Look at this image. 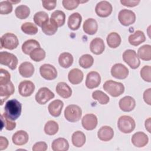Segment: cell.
Here are the masks:
<instances>
[{
  "instance_id": "obj_1",
  "label": "cell",
  "mask_w": 151,
  "mask_h": 151,
  "mask_svg": "<svg viewBox=\"0 0 151 151\" xmlns=\"http://www.w3.org/2000/svg\"><path fill=\"white\" fill-rule=\"evenodd\" d=\"M4 114L11 120H16L21 114L22 104L17 99H11L6 101L4 107Z\"/></svg>"
},
{
  "instance_id": "obj_2",
  "label": "cell",
  "mask_w": 151,
  "mask_h": 151,
  "mask_svg": "<svg viewBox=\"0 0 151 151\" xmlns=\"http://www.w3.org/2000/svg\"><path fill=\"white\" fill-rule=\"evenodd\" d=\"M103 88L109 94L114 97L122 95L124 91V86L122 83L111 80L106 81L104 83Z\"/></svg>"
},
{
  "instance_id": "obj_3",
  "label": "cell",
  "mask_w": 151,
  "mask_h": 151,
  "mask_svg": "<svg viewBox=\"0 0 151 151\" xmlns=\"http://www.w3.org/2000/svg\"><path fill=\"white\" fill-rule=\"evenodd\" d=\"M117 127L119 130L123 133H130L136 127L134 120L130 116L124 115L120 116L117 121Z\"/></svg>"
},
{
  "instance_id": "obj_4",
  "label": "cell",
  "mask_w": 151,
  "mask_h": 151,
  "mask_svg": "<svg viewBox=\"0 0 151 151\" xmlns=\"http://www.w3.org/2000/svg\"><path fill=\"white\" fill-rule=\"evenodd\" d=\"M64 117L70 122L74 123L80 120L82 116L81 109L77 105L70 104L67 106L64 110Z\"/></svg>"
},
{
  "instance_id": "obj_5",
  "label": "cell",
  "mask_w": 151,
  "mask_h": 151,
  "mask_svg": "<svg viewBox=\"0 0 151 151\" xmlns=\"http://www.w3.org/2000/svg\"><path fill=\"white\" fill-rule=\"evenodd\" d=\"M18 44V39L14 34L8 32L1 37V49L4 48L12 50L15 49Z\"/></svg>"
},
{
  "instance_id": "obj_6",
  "label": "cell",
  "mask_w": 151,
  "mask_h": 151,
  "mask_svg": "<svg viewBox=\"0 0 151 151\" xmlns=\"http://www.w3.org/2000/svg\"><path fill=\"white\" fill-rule=\"evenodd\" d=\"M123 61L132 69L137 68L140 61L136 52L133 50H126L123 54Z\"/></svg>"
},
{
  "instance_id": "obj_7",
  "label": "cell",
  "mask_w": 151,
  "mask_h": 151,
  "mask_svg": "<svg viewBox=\"0 0 151 151\" xmlns=\"http://www.w3.org/2000/svg\"><path fill=\"white\" fill-rule=\"evenodd\" d=\"M18 63V58L14 54L7 51H2L0 52L1 64L6 65L11 70H15L17 68Z\"/></svg>"
},
{
  "instance_id": "obj_8",
  "label": "cell",
  "mask_w": 151,
  "mask_h": 151,
  "mask_svg": "<svg viewBox=\"0 0 151 151\" xmlns=\"http://www.w3.org/2000/svg\"><path fill=\"white\" fill-rule=\"evenodd\" d=\"M118 19L122 25L127 27L133 24L135 22L136 15L134 12L131 10L123 9L119 12Z\"/></svg>"
},
{
  "instance_id": "obj_9",
  "label": "cell",
  "mask_w": 151,
  "mask_h": 151,
  "mask_svg": "<svg viewBox=\"0 0 151 151\" xmlns=\"http://www.w3.org/2000/svg\"><path fill=\"white\" fill-rule=\"evenodd\" d=\"M54 94L48 88L44 87L40 88L35 94L36 101L40 104H45L54 97Z\"/></svg>"
},
{
  "instance_id": "obj_10",
  "label": "cell",
  "mask_w": 151,
  "mask_h": 151,
  "mask_svg": "<svg viewBox=\"0 0 151 151\" xmlns=\"http://www.w3.org/2000/svg\"><path fill=\"white\" fill-rule=\"evenodd\" d=\"M113 7L111 4L107 1H101L98 2L95 8L96 14L101 18L109 17L112 12Z\"/></svg>"
},
{
  "instance_id": "obj_11",
  "label": "cell",
  "mask_w": 151,
  "mask_h": 151,
  "mask_svg": "<svg viewBox=\"0 0 151 151\" xmlns=\"http://www.w3.org/2000/svg\"><path fill=\"white\" fill-rule=\"evenodd\" d=\"M40 73L41 77L47 80H52L57 77L56 68L50 64H42L40 68Z\"/></svg>"
},
{
  "instance_id": "obj_12",
  "label": "cell",
  "mask_w": 151,
  "mask_h": 151,
  "mask_svg": "<svg viewBox=\"0 0 151 151\" xmlns=\"http://www.w3.org/2000/svg\"><path fill=\"white\" fill-rule=\"evenodd\" d=\"M129 73L128 68L121 63L115 64L111 68V76L117 79H125L127 77Z\"/></svg>"
},
{
  "instance_id": "obj_13",
  "label": "cell",
  "mask_w": 151,
  "mask_h": 151,
  "mask_svg": "<svg viewBox=\"0 0 151 151\" xmlns=\"http://www.w3.org/2000/svg\"><path fill=\"white\" fill-rule=\"evenodd\" d=\"M101 83V77L97 71H92L89 72L86 77V86L89 89L97 87Z\"/></svg>"
},
{
  "instance_id": "obj_14",
  "label": "cell",
  "mask_w": 151,
  "mask_h": 151,
  "mask_svg": "<svg viewBox=\"0 0 151 151\" xmlns=\"http://www.w3.org/2000/svg\"><path fill=\"white\" fill-rule=\"evenodd\" d=\"M34 84L29 80L22 81L18 86L19 94L22 97L30 96L34 93Z\"/></svg>"
},
{
  "instance_id": "obj_15",
  "label": "cell",
  "mask_w": 151,
  "mask_h": 151,
  "mask_svg": "<svg viewBox=\"0 0 151 151\" xmlns=\"http://www.w3.org/2000/svg\"><path fill=\"white\" fill-rule=\"evenodd\" d=\"M98 123L97 116L94 114H87L81 119V124L83 128L87 130L94 129Z\"/></svg>"
},
{
  "instance_id": "obj_16",
  "label": "cell",
  "mask_w": 151,
  "mask_h": 151,
  "mask_svg": "<svg viewBox=\"0 0 151 151\" xmlns=\"http://www.w3.org/2000/svg\"><path fill=\"white\" fill-rule=\"evenodd\" d=\"M14 91L15 87L11 81H9L8 83L4 85H0V99L1 106L6 100L14 94Z\"/></svg>"
},
{
  "instance_id": "obj_17",
  "label": "cell",
  "mask_w": 151,
  "mask_h": 151,
  "mask_svg": "<svg viewBox=\"0 0 151 151\" xmlns=\"http://www.w3.org/2000/svg\"><path fill=\"white\" fill-rule=\"evenodd\" d=\"M119 106L123 111L129 112L134 109L136 106V101L131 96H124L119 100Z\"/></svg>"
},
{
  "instance_id": "obj_18",
  "label": "cell",
  "mask_w": 151,
  "mask_h": 151,
  "mask_svg": "<svg viewBox=\"0 0 151 151\" xmlns=\"http://www.w3.org/2000/svg\"><path fill=\"white\" fill-rule=\"evenodd\" d=\"M131 141L134 146L137 147H143L148 143L149 137L145 133L137 132L132 136Z\"/></svg>"
},
{
  "instance_id": "obj_19",
  "label": "cell",
  "mask_w": 151,
  "mask_h": 151,
  "mask_svg": "<svg viewBox=\"0 0 151 151\" xmlns=\"http://www.w3.org/2000/svg\"><path fill=\"white\" fill-rule=\"evenodd\" d=\"M90 49L91 52L96 55L101 54L105 49L103 40L99 37L94 38L90 42Z\"/></svg>"
},
{
  "instance_id": "obj_20",
  "label": "cell",
  "mask_w": 151,
  "mask_h": 151,
  "mask_svg": "<svg viewBox=\"0 0 151 151\" xmlns=\"http://www.w3.org/2000/svg\"><path fill=\"white\" fill-rule=\"evenodd\" d=\"M63 106L64 103L63 101L60 100H54L49 104L48 110L52 116L56 117L61 114Z\"/></svg>"
},
{
  "instance_id": "obj_21",
  "label": "cell",
  "mask_w": 151,
  "mask_h": 151,
  "mask_svg": "<svg viewBox=\"0 0 151 151\" xmlns=\"http://www.w3.org/2000/svg\"><path fill=\"white\" fill-rule=\"evenodd\" d=\"M114 136L113 129L109 126H102L97 132L98 138L103 142H108L111 140Z\"/></svg>"
},
{
  "instance_id": "obj_22",
  "label": "cell",
  "mask_w": 151,
  "mask_h": 151,
  "mask_svg": "<svg viewBox=\"0 0 151 151\" xmlns=\"http://www.w3.org/2000/svg\"><path fill=\"white\" fill-rule=\"evenodd\" d=\"M28 139L29 136L27 132L22 130L17 131L12 137L13 143L17 146H22L26 144Z\"/></svg>"
},
{
  "instance_id": "obj_23",
  "label": "cell",
  "mask_w": 151,
  "mask_h": 151,
  "mask_svg": "<svg viewBox=\"0 0 151 151\" xmlns=\"http://www.w3.org/2000/svg\"><path fill=\"white\" fill-rule=\"evenodd\" d=\"M82 21V17L78 12H74L71 14L68 19L67 24L68 28L73 30H77L80 25Z\"/></svg>"
},
{
  "instance_id": "obj_24",
  "label": "cell",
  "mask_w": 151,
  "mask_h": 151,
  "mask_svg": "<svg viewBox=\"0 0 151 151\" xmlns=\"http://www.w3.org/2000/svg\"><path fill=\"white\" fill-rule=\"evenodd\" d=\"M20 75L25 78L31 77L34 73L35 68L33 64L29 62L25 61L20 64L18 68Z\"/></svg>"
},
{
  "instance_id": "obj_25",
  "label": "cell",
  "mask_w": 151,
  "mask_h": 151,
  "mask_svg": "<svg viewBox=\"0 0 151 151\" xmlns=\"http://www.w3.org/2000/svg\"><path fill=\"white\" fill-rule=\"evenodd\" d=\"M83 31L88 35H94L98 30V24L96 19L93 18L87 19L83 24Z\"/></svg>"
},
{
  "instance_id": "obj_26",
  "label": "cell",
  "mask_w": 151,
  "mask_h": 151,
  "mask_svg": "<svg viewBox=\"0 0 151 151\" xmlns=\"http://www.w3.org/2000/svg\"><path fill=\"white\" fill-rule=\"evenodd\" d=\"M57 93L64 99H68L72 95L71 87L65 82H59L55 87Z\"/></svg>"
},
{
  "instance_id": "obj_27",
  "label": "cell",
  "mask_w": 151,
  "mask_h": 151,
  "mask_svg": "<svg viewBox=\"0 0 151 151\" xmlns=\"http://www.w3.org/2000/svg\"><path fill=\"white\" fill-rule=\"evenodd\" d=\"M84 75L81 70L78 68L71 70L68 74V79L70 83L73 84H78L82 82Z\"/></svg>"
},
{
  "instance_id": "obj_28",
  "label": "cell",
  "mask_w": 151,
  "mask_h": 151,
  "mask_svg": "<svg viewBox=\"0 0 151 151\" xmlns=\"http://www.w3.org/2000/svg\"><path fill=\"white\" fill-rule=\"evenodd\" d=\"M128 41L132 45L137 46L146 41V37L143 31L137 30L133 34L129 35Z\"/></svg>"
},
{
  "instance_id": "obj_29",
  "label": "cell",
  "mask_w": 151,
  "mask_h": 151,
  "mask_svg": "<svg viewBox=\"0 0 151 151\" xmlns=\"http://www.w3.org/2000/svg\"><path fill=\"white\" fill-rule=\"evenodd\" d=\"M51 149L53 151H67L69 149V143L66 139L59 137L53 140Z\"/></svg>"
},
{
  "instance_id": "obj_30",
  "label": "cell",
  "mask_w": 151,
  "mask_h": 151,
  "mask_svg": "<svg viewBox=\"0 0 151 151\" xmlns=\"http://www.w3.org/2000/svg\"><path fill=\"white\" fill-rule=\"evenodd\" d=\"M58 25L57 23L51 18L44 23L41 27L42 32L47 35H52L55 34L58 29Z\"/></svg>"
},
{
  "instance_id": "obj_31",
  "label": "cell",
  "mask_w": 151,
  "mask_h": 151,
  "mask_svg": "<svg viewBox=\"0 0 151 151\" xmlns=\"http://www.w3.org/2000/svg\"><path fill=\"white\" fill-rule=\"evenodd\" d=\"M73 57L69 52H64L61 53L58 57V63L61 67L64 68H69L73 63Z\"/></svg>"
},
{
  "instance_id": "obj_32",
  "label": "cell",
  "mask_w": 151,
  "mask_h": 151,
  "mask_svg": "<svg viewBox=\"0 0 151 151\" xmlns=\"http://www.w3.org/2000/svg\"><path fill=\"white\" fill-rule=\"evenodd\" d=\"M86 137L83 132L81 131H76L72 134L71 142L73 145L77 147H82L86 143Z\"/></svg>"
},
{
  "instance_id": "obj_33",
  "label": "cell",
  "mask_w": 151,
  "mask_h": 151,
  "mask_svg": "<svg viewBox=\"0 0 151 151\" xmlns=\"http://www.w3.org/2000/svg\"><path fill=\"white\" fill-rule=\"evenodd\" d=\"M40 43L35 40L30 39L25 41L22 45V52L27 54L29 55L30 53L35 48H40Z\"/></svg>"
},
{
  "instance_id": "obj_34",
  "label": "cell",
  "mask_w": 151,
  "mask_h": 151,
  "mask_svg": "<svg viewBox=\"0 0 151 151\" xmlns=\"http://www.w3.org/2000/svg\"><path fill=\"white\" fill-rule=\"evenodd\" d=\"M106 41L109 47L111 48H116L120 45L122 39L121 37L118 33L116 32H112L107 35Z\"/></svg>"
},
{
  "instance_id": "obj_35",
  "label": "cell",
  "mask_w": 151,
  "mask_h": 151,
  "mask_svg": "<svg viewBox=\"0 0 151 151\" xmlns=\"http://www.w3.org/2000/svg\"><path fill=\"white\" fill-rule=\"evenodd\" d=\"M137 56L143 61L151 60V45L145 44L140 47L137 50Z\"/></svg>"
},
{
  "instance_id": "obj_36",
  "label": "cell",
  "mask_w": 151,
  "mask_h": 151,
  "mask_svg": "<svg viewBox=\"0 0 151 151\" xmlns=\"http://www.w3.org/2000/svg\"><path fill=\"white\" fill-rule=\"evenodd\" d=\"M59 129L58 123L54 120L48 121L44 126V132L46 134L52 136L55 134Z\"/></svg>"
},
{
  "instance_id": "obj_37",
  "label": "cell",
  "mask_w": 151,
  "mask_h": 151,
  "mask_svg": "<svg viewBox=\"0 0 151 151\" xmlns=\"http://www.w3.org/2000/svg\"><path fill=\"white\" fill-rule=\"evenodd\" d=\"M15 14L18 18L20 19H24L29 17L30 14V9L28 6L21 5L16 8Z\"/></svg>"
},
{
  "instance_id": "obj_38",
  "label": "cell",
  "mask_w": 151,
  "mask_h": 151,
  "mask_svg": "<svg viewBox=\"0 0 151 151\" xmlns=\"http://www.w3.org/2000/svg\"><path fill=\"white\" fill-rule=\"evenodd\" d=\"M51 18L57 23L58 27H60L65 24V14L62 11L55 10L51 14Z\"/></svg>"
},
{
  "instance_id": "obj_39",
  "label": "cell",
  "mask_w": 151,
  "mask_h": 151,
  "mask_svg": "<svg viewBox=\"0 0 151 151\" xmlns=\"http://www.w3.org/2000/svg\"><path fill=\"white\" fill-rule=\"evenodd\" d=\"M92 97L101 104H106L110 100L109 97L100 90H96L93 91L92 93Z\"/></svg>"
},
{
  "instance_id": "obj_40",
  "label": "cell",
  "mask_w": 151,
  "mask_h": 151,
  "mask_svg": "<svg viewBox=\"0 0 151 151\" xmlns=\"http://www.w3.org/2000/svg\"><path fill=\"white\" fill-rule=\"evenodd\" d=\"M79 65L83 68H88L91 67L94 63L93 57L88 54L83 55L78 60Z\"/></svg>"
},
{
  "instance_id": "obj_41",
  "label": "cell",
  "mask_w": 151,
  "mask_h": 151,
  "mask_svg": "<svg viewBox=\"0 0 151 151\" xmlns=\"http://www.w3.org/2000/svg\"><path fill=\"white\" fill-rule=\"evenodd\" d=\"M22 31L28 35H35L38 32V28L34 24L30 22H26L21 27Z\"/></svg>"
},
{
  "instance_id": "obj_42",
  "label": "cell",
  "mask_w": 151,
  "mask_h": 151,
  "mask_svg": "<svg viewBox=\"0 0 151 151\" xmlns=\"http://www.w3.org/2000/svg\"><path fill=\"white\" fill-rule=\"evenodd\" d=\"M33 19L35 24L38 27H41L42 24L49 19V17L45 12L39 11L35 14Z\"/></svg>"
},
{
  "instance_id": "obj_43",
  "label": "cell",
  "mask_w": 151,
  "mask_h": 151,
  "mask_svg": "<svg viewBox=\"0 0 151 151\" xmlns=\"http://www.w3.org/2000/svg\"><path fill=\"white\" fill-rule=\"evenodd\" d=\"M32 60L35 62H40L43 60L45 57V51L41 48H37L34 49L29 54Z\"/></svg>"
},
{
  "instance_id": "obj_44",
  "label": "cell",
  "mask_w": 151,
  "mask_h": 151,
  "mask_svg": "<svg viewBox=\"0 0 151 151\" xmlns=\"http://www.w3.org/2000/svg\"><path fill=\"white\" fill-rule=\"evenodd\" d=\"M1 130L3 129V127H5V129L7 130H14L16 127V123L8 119L4 114H2L1 115Z\"/></svg>"
},
{
  "instance_id": "obj_45",
  "label": "cell",
  "mask_w": 151,
  "mask_h": 151,
  "mask_svg": "<svg viewBox=\"0 0 151 151\" xmlns=\"http://www.w3.org/2000/svg\"><path fill=\"white\" fill-rule=\"evenodd\" d=\"M12 4L10 1H4L0 2V14L7 15L12 11Z\"/></svg>"
},
{
  "instance_id": "obj_46",
  "label": "cell",
  "mask_w": 151,
  "mask_h": 151,
  "mask_svg": "<svg viewBox=\"0 0 151 151\" xmlns=\"http://www.w3.org/2000/svg\"><path fill=\"white\" fill-rule=\"evenodd\" d=\"M142 78L147 82H151V67L150 65H145L142 68L140 72Z\"/></svg>"
},
{
  "instance_id": "obj_47",
  "label": "cell",
  "mask_w": 151,
  "mask_h": 151,
  "mask_svg": "<svg viewBox=\"0 0 151 151\" xmlns=\"http://www.w3.org/2000/svg\"><path fill=\"white\" fill-rule=\"evenodd\" d=\"M80 4L79 0H63L62 4L64 8L67 10H73L76 9Z\"/></svg>"
},
{
  "instance_id": "obj_48",
  "label": "cell",
  "mask_w": 151,
  "mask_h": 151,
  "mask_svg": "<svg viewBox=\"0 0 151 151\" xmlns=\"http://www.w3.org/2000/svg\"><path fill=\"white\" fill-rule=\"evenodd\" d=\"M11 79L9 73L3 68L0 69V85H4L8 83Z\"/></svg>"
},
{
  "instance_id": "obj_49",
  "label": "cell",
  "mask_w": 151,
  "mask_h": 151,
  "mask_svg": "<svg viewBox=\"0 0 151 151\" xmlns=\"http://www.w3.org/2000/svg\"><path fill=\"white\" fill-rule=\"evenodd\" d=\"M47 148V144L45 142H38L33 145L32 150L33 151H45Z\"/></svg>"
},
{
  "instance_id": "obj_50",
  "label": "cell",
  "mask_w": 151,
  "mask_h": 151,
  "mask_svg": "<svg viewBox=\"0 0 151 151\" xmlns=\"http://www.w3.org/2000/svg\"><path fill=\"white\" fill-rule=\"evenodd\" d=\"M42 4L43 7L48 11L54 9L57 5L56 1H42Z\"/></svg>"
},
{
  "instance_id": "obj_51",
  "label": "cell",
  "mask_w": 151,
  "mask_h": 151,
  "mask_svg": "<svg viewBox=\"0 0 151 151\" xmlns=\"http://www.w3.org/2000/svg\"><path fill=\"white\" fill-rule=\"evenodd\" d=\"M140 1L139 0H121L120 3L127 7H134L137 6L139 3Z\"/></svg>"
},
{
  "instance_id": "obj_52",
  "label": "cell",
  "mask_w": 151,
  "mask_h": 151,
  "mask_svg": "<svg viewBox=\"0 0 151 151\" xmlns=\"http://www.w3.org/2000/svg\"><path fill=\"white\" fill-rule=\"evenodd\" d=\"M151 88H149L146 90L143 93V100L148 105H151Z\"/></svg>"
},
{
  "instance_id": "obj_53",
  "label": "cell",
  "mask_w": 151,
  "mask_h": 151,
  "mask_svg": "<svg viewBox=\"0 0 151 151\" xmlns=\"http://www.w3.org/2000/svg\"><path fill=\"white\" fill-rule=\"evenodd\" d=\"M8 146V140L4 136L0 137V150L6 149Z\"/></svg>"
},
{
  "instance_id": "obj_54",
  "label": "cell",
  "mask_w": 151,
  "mask_h": 151,
  "mask_svg": "<svg viewBox=\"0 0 151 151\" xmlns=\"http://www.w3.org/2000/svg\"><path fill=\"white\" fill-rule=\"evenodd\" d=\"M145 129L148 131L149 133H151V119L150 117H149L148 119H147L145 120Z\"/></svg>"
}]
</instances>
